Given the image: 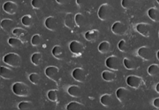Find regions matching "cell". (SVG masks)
<instances>
[{
	"label": "cell",
	"instance_id": "12",
	"mask_svg": "<svg viewBox=\"0 0 159 110\" xmlns=\"http://www.w3.org/2000/svg\"><path fill=\"white\" fill-rule=\"evenodd\" d=\"M72 77L74 79L80 83H83L85 81L86 72L85 70L82 68H75L72 73Z\"/></svg>",
	"mask_w": 159,
	"mask_h": 110
},
{
	"label": "cell",
	"instance_id": "21",
	"mask_svg": "<svg viewBox=\"0 0 159 110\" xmlns=\"http://www.w3.org/2000/svg\"><path fill=\"white\" fill-rule=\"evenodd\" d=\"M64 24L65 25L70 29H73L75 27V16L72 13L67 14L64 18Z\"/></svg>",
	"mask_w": 159,
	"mask_h": 110
},
{
	"label": "cell",
	"instance_id": "44",
	"mask_svg": "<svg viewBox=\"0 0 159 110\" xmlns=\"http://www.w3.org/2000/svg\"><path fill=\"white\" fill-rule=\"evenodd\" d=\"M157 58L158 59V60L159 61V50L157 53Z\"/></svg>",
	"mask_w": 159,
	"mask_h": 110
},
{
	"label": "cell",
	"instance_id": "6",
	"mask_svg": "<svg viewBox=\"0 0 159 110\" xmlns=\"http://www.w3.org/2000/svg\"><path fill=\"white\" fill-rule=\"evenodd\" d=\"M138 56L145 61H151L153 59L154 54L152 49L146 46H142L137 51Z\"/></svg>",
	"mask_w": 159,
	"mask_h": 110
},
{
	"label": "cell",
	"instance_id": "38",
	"mask_svg": "<svg viewBox=\"0 0 159 110\" xmlns=\"http://www.w3.org/2000/svg\"><path fill=\"white\" fill-rule=\"evenodd\" d=\"M134 5V2L133 0H122L121 6L125 9H130Z\"/></svg>",
	"mask_w": 159,
	"mask_h": 110
},
{
	"label": "cell",
	"instance_id": "11",
	"mask_svg": "<svg viewBox=\"0 0 159 110\" xmlns=\"http://www.w3.org/2000/svg\"><path fill=\"white\" fill-rule=\"evenodd\" d=\"M18 9L17 3L12 1H7L3 4V9L5 12L9 15L16 14Z\"/></svg>",
	"mask_w": 159,
	"mask_h": 110
},
{
	"label": "cell",
	"instance_id": "32",
	"mask_svg": "<svg viewBox=\"0 0 159 110\" xmlns=\"http://www.w3.org/2000/svg\"><path fill=\"white\" fill-rule=\"evenodd\" d=\"M21 21L22 25L26 27H31L33 25V19L30 15H26L23 16Z\"/></svg>",
	"mask_w": 159,
	"mask_h": 110
},
{
	"label": "cell",
	"instance_id": "29",
	"mask_svg": "<svg viewBox=\"0 0 159 110\" xmlns=\"http://www.w3.org/2000/svg\"><path fill=\"white\" fill-rule=\"evenodd\" d=\"M8 43L10 46L16 49L21 48L23 45L21 40L18 38H14V37L10 38L8 40Z\"/></svg>",
	"mask_w": 159,
	"mask_h": 110
},
{
	"label": "cell",
	"instance_id": "18",
	"mask_svg": "<svg viewBox=\"0 0 159 110\" xmlns=\"http://www.w3.org/2000/svg\"><path fill=\"white\" fill-rule=\"evenodd\" d=\"M1 76L5 80H11L14 77V71L10 68L5 66L1 67Z\"/></svg>",
	"mask_w": 159,
	"mask_h": 110
},
{
	"label": "cell",
	"instance_id": "45",
	"mask_svg": "<svg viewBox=\"0 0 159 110\" xmlns=\"http://www.w3.org/2000/svg\"><path fill=\"white\" fill-rule=\"evenodd\" d=\"M156 1H157V2L159 4V0H156Z\"/></svg>",
	"mask_w": 159,
	"mask_h": 110
},
{
	"label": "cell",
	"instance_id": "8",
	"mask_svg": "<svg viewBox=\"0 0 159 110\" xmlns=\"http://www.w3.org/2000/svg\"><path fill=\"white\" fill-rule=\"evenodd\" d=\"M112 31L113 34L117 36H123L127 32L128 28L125 23L121 21H116L112 26Z\"/></svg>",
	"mask_w": 159,
	"mask_h": 110
},
{
	"label": "cell",
	"instance_id": "46",
	"mask_svg": "<svg viewBox=\"0 0 159 110\" xmlns=\"http://www.w3.org/2000/svg\"></svg>",
	"mask_w": 159,
	"mask_h": 110
},
{
	"label": "cell",
	"instance_id": "17",
	"mask_svg": "<svg viewBox=\"0 0 159 110\" xmlns=\"http://www.w3.org/2000/svg\"><path fill=\"white\" fill-rule=\"evenodd\" d=\"M76 25L80 28H85L88 25V19L81 13H78L75 16Z\"/></svg>",
	"mask_w": 159,
	"mask_h": 110
},
{
	"label": "cell",
	"instance_id": "13",
	"mask_svg": "<svg viewBox=\"0 0 159 110\" xmlns=\"http://www.w3.org/2000/svg\"><path fill=\"white\" fill-rule=\"evenodd\" d=\"M46 28L51 31H55L58 27V23L57 19L53 16H49L45 21Z\"/></svg>",
	"mask_w": 159,
	"mask_h": 110
},
{
	"label": "cell",
	"instance_id": "3",
	"mask_svg": "<svg viewBox=\"0 0 159 110\" xmlns=\"http://www.w3.org/2000/svg\"><path fill=\"white\" fill-rule=\"evenodd\" d=\"M3 62L11 67L18 68L21 66V58L18 54L11 53L3 57Z\"/></svg>",
	"mask_w": 159,
	"mask_h": 110
},
{
	"label": "cell",
	"instance_id": "22",
	"mask_svg": "<svg viewBox=\"0 0 159 110\" xmlns=\"http://www.w3.org/2000/svg\"><path fill=\"white\" fill-rule=\"evenodd\" d=\"M148 16L152 21L156 23L159 22V10L156 7H151L148 10Z\"/></svg>",
	"mask_w": 159,
	"mask_h": 110
},
{
	"label": "cell",
	"instance_id": "43",
	"mask_svg": "<svg viewBox=\"0 0 159 110\" xmlns=\"http://www.w3.org/2000/svg\"><path fill=\"white\" fill-rule=\"evenodd\" d=\"M155 89H156V92H157L159 94V83H157V85H156V88H155Z\"/></svg>",
	"mask_w": 159,
	"mask_h": 110
},
{
	"label": "cell",
	"instance_id": "28",
	"mask_svg": "<svg viewBox=\"0 0 159 110\" xmlns=\"http://www.w3.org/2000/svg\"><path fill=\"white\" fill-rule=\"evenodd\" d=\"M147 72L151 76L154 77L157 76L159 74V64H151L148 68Z\"/></svg>",
	"mask_w": 159,
	"mask_h": 110
},
{
	"label": "cell",
	"instance_id": "23",
	"mask_svg": "<svg viewBox=\"0 0 159 110\" xmlns=\"http://www.w3.org/2000/svg\"><path fill=\"white\" fill-rule=\"evenodd\" d=\"M102 77L103 79L107 82H112L116 79L117 75L116 73L112 71L106 70L102 72Z\"/></svg>",
	"mask_w": 159,
	"mask_h": 110
},
{
	"label": "cell",
	"instance_id": "1",
	"mask_svg": "<svg viewBox=\"0 0 159 110\" xmlns=\"http://www.w3.org/2000/svg\"><path fill=\"white\" fill-rule=\"evenodd\" d=\"M12 92L17 96L27 97L31 94V88L23 82H17L12 86Z\"/></svg>",
	"mask_w": 159,
	"mask_h": 110
},
{
	"label": "cell",
	"instance_id": "26",
	"mask_svg": "<svg viewBox=\"0 0 159 110\" xmlns=\"http://www.w3.org/2000/svg\"><path fill=\"white\" fill-rule=\"evenodd\" d=\"M95 0H76L77 6L83 9H88L92 7Z\"/></svg>",
	"mask_w": 159,
	"mask_h": 110
},
{
	"label": "cell",
	"instance_id": "27",
	"mask_svg": "<svg viewBox=\"0 0 159 110\" xmlns=\"http://www.w3.org/2000/svg\"><path fill=\"white\" fill-rule=\"evenodd\" d=\"M52 54L55 58L61 59L64 57L63 49L59 45L55 46L52 50Z\"/></svg>",
	"mask_w": 159,
	"mask_h": 110
},
{
	"label": "cell",
	"instance_id": "4",
	"mask_svg": "<svg viewBox=\"0 0 159 110\" xmlns=\"http://www.w3.org/2000/svg\"><path fill=\"white\" fill-rule=\"evenodd\" d=\"M126 84L133 89H138L143 86L144 81L142 77L136 75H130L126 79Z\"/></svg>",
	"mask_w": 159,
	"mask_h": 110
},
{
	"label": "cell",
	"instance_id": "33",
	"mask_svg": "<svg viewBox=\"0 0 159 110\" xmlns=\"http://www.w3.org/2000/svg\"><path fill=\"white\" fill-rule=\"evenodd\" d=\"M33 103L30 101L21 102L18 104V108L21 110H31L33 108Z\"/></svg>",
	"mask_w": 159,
	"mask_h": 110
},
{
	"label": "cell",
	"instance_id": "24",
	"mask_svg": "<svg viewBox=\"0 0 159 110\" xmlns=\"http://www.w3.org/2000/svg\"><path fill=\"white\" fill-rule=\"evenodd\" d=\"M124 65L128 70H134L138 67V63L129 58H125L124 59Z\"/></svg>",
	"mask_w": 159,
	"mask_h": 110
},
{
	"label": "cell",
	"instance_id": "36",
	"mask_svg": "<svg viewBox=\"0 0 159 110\" xmlns=\"http://www.w3.org/2000/svg\"><path fill=\"white\" fill-rule=\"evenodd\" d=\"M32 6L35 9L39 10L43 8L45 5L44 0H32Z\"/></svg>",
	"mask_w": 159,
	"mask_h": 110
},
{
	"label": "cell",
	"instance_id": "30",
	"mask_svg": "<svg viewBox=\"0 0 159 110\" xmlns=\"http://www.w3.org/2000/svg\"><path fill=\"white\" fill-rule=\"evenodd\" d=\"M85 106L82 103L77 102H72L68 104L67 106V110H81L85 109Z\"/></svg>",
	"mask_w": 159,
	"mask_h": 110
},
{
	"label": "cell",
	"instance_id": "39",
	"mask_svg": "<svg viewBox=\"0 0 159 110\" xmlns=\"http://www.w3.org/2000/svg\"><path fill=\"white\" fill-rule=\"evenodd\" d=\"M27 33L26 30L22 28H14L12 31V34L16 36H23Z\"/></svg>",
	"mask_w": 159,
	"mask_h": 110
},
{
	"label": "cell",
	"instance_id": "19",
	"mask_svg": "<svg viewBox=\"0 0 159 110\" xmlns=\"http://www.w3.org/2000/svg\"><path fill=\"white\" fill-rule=\"evenodd\" d=\"M15 22L11 19H4L1 22V27L3 31L9 32L15 27Z\"/></svg>",
	"mask_w": 159,
	"mask_h": 110
},
{
	"label": "cell",
	"instance_id": "40",
	"mask_svg": "<svg viewBox=\"0 0 159 110\" xmlns=\"http://www.w3.org/2000/svg\"><path fill=\"white\" fill-rule=\"evenodd\" d=\"M118 48L120 51L122 53H126L128 51V45L127 43L125 40H121L118 44Z\"/></svg>",
	"mask_w": 159,
	"mask_h": 110
},
{
	"label": "cell",
	"instance_id": "37",
	"mask_svg": "<svg viewBox=\"0 0 159 110\" xmlns=\"http://www.w3.org/2000/svg\"><path fill=\"white\" fill-rule=\"evenodd\" d=\"M42 42V38L39 34H34L31 40V44L34 46H39Z\"/></svg>",
	"mask_w": 159,
	"mask_h": 110
},
{
	"label": "cell",
	"instance_id": "7",
	"mask_svg": "<svg viewBox=\"0 0 159 110\" xmlns=\"http://www.w3.org/2000/svg\"><path fill=\"white\" fill-rule=\"evenodd\" d=\"M106 66L111 70L115 71H119L121 68L120 59L115 55H112L106 59Z\"/></svg>",
	"mask_w": 159,
	"mask_h": 110
},
{
	"label": "cell",
	"instance_id": "41",
	"mask_svg": "<svg viewBox=\"0 0 159 110\" xmlns=\"http://www.w3.org/2000/svg\"><path fill=\"white\" fill-rule=\"evenodd\" d=\"M56 1L61 5H66L70 3L71 0H56Z\"/></svg>",
	"mask_w": 159,
	"mask_h": 110
},
{
	"label": "cell",
	"instance_id": "35",
	"mask_svg": "<svg viewBox=\"0 0 159 110\" xmlns=\"http://www.w3.org/2000/svg\"><path fill=\"white\" fill-rule=\"evenodd\" d=\"M47 95L50 101L56 102L58 98V92L56 90H51L48 92Z\"/></svg>",
	"mask_w": 159,
	"mask_h": 110
},
{
	"label": "cell",
	"instance_id": "2",
	"mask_svg": "<svg viewBox=\"0 0 159 110\" xmlns=\"http://www.w3.org/2000/svg\"><path fill=\"white\" fill-rule=\"evenodd\" d=\"M113 10L112 7L109 3L102 4L98 10V16L102 21H107L113 16Z\"/></svg>",
	"mask_w": 159,
	"mask_h": 110
},
{
	"label": "cell",
	"instance_id": "25",
	"mask_svg": "<svg viewBox=\"0 0 159 110\" xmlns=\"http://www.w3.org/2000/svg\"><path fill=\"white\" fill-rule=\"evenodd\" d=\"M111 49V45L110 43L107 41H104L99 45L98 50L101 54H107L110 52Z\"/></svg>",
	"mask_w": 159,
	"mask_h": 110
},
{
	"label": "cell",
	"instance_id": "42",
	"mask_svg": "<svg viewBox=\"0 0 159 110\" xmlns=\"http://www.w3.org/2000/svg\"><path fill=\"white\" fill-rule=\"evenodd\" d=\"M153 106L155 107L157 109L159 110V97L157 98L153 101Z\"/></svg>",
	"mask_w": 159,
	"mask_h": 110
},
{
	"label": "cell",
	"instance_id": "16",
	"mask_svg": "<svg viewBox=\"0 0 159 110\" xmlns=\"http://www.w3.org/2000/svg\"><path fill=\"white\" fill-rule=\"evenodd\" d=\"M99 32L97 30H93L86 32L85 38L89 42L94 43L98 40L99 37Z\"/></svg>",
	"mask_w": 159,
	"mask_h": 110
},
{
	"label": "cell",
	"instance_id": "34",
	"mask_svg": "<svg viewBox=\"0 0 159 110\" xmlns=\"http://www.w3.org/2000/svg\"><path fill=\"white\" fill-rule=\"evenodd\" d=\"M29 79L34 85H38L41 81V76L39 73H32L29 76Z\"/></svg>",
	"mask_w": 159,
	"mask_h": 110
},
{
	"label": "cell",
	"instance_id": "15",
	"mask_svg": "<svg viewBox=\"0 0 159 110\" xmlns=\"http://www.w3.org/2000/svg\"><path fill=\"white\" fill-rule=\"evenodd\" d=\"M101 104L106 107H110L114 103V98L111 94H105L100 98Z\"/></svg>",
	"mask_w": 159,
	"mask_h": 110
},
{
	"label": "cell",
	"instance_id": "5",
	"mask_svg": "<svg viewBox=\"0 0 159 110\" xmlns=\"http://www.w3.org/2000/svg\"><path fill=\"white\" fill-rule=\"evenodd\" d=\"M136 31L142 36L148 37L152 33V27L148 23H139L136 25Z\"/></svg>",
	"mask_w": 159,
	"mask_h": 110
},
{
	"label": "cell",
	"instance_id": "9",
	"mask_svg": "<svg viewBox=\"0 0 159 110\" xmlns=\"http://www.w3.org/2000/svg\"><path fill=\"white\" fill-rule=\"evenodd\" d=\"M130 94V91L124 87L119 88L116 92L117 98L121 103H125L128 101Z\"/></svg>",
	"mask_w": 159,
	"mask_h": 110
},
{
	"label": "cell",
	"instance_id": "10",
	"mask_svg": "<svg viewBox=\"0 0 159 110\" xmlns=\"http://www.w3.org/2000/svg\"><path fill=\"white\" fill-rule=\"evenodd\" d=\"M70 52L74 54L79 55H81L84 53L85 48L83 43L80 42L79 41L75 40L70 43Z\"/></svg>",
	"mask_w": 159,
	"mask_h": 110
},
{
	"label": "cell",
	"instance_id": "14",
	"mask_svg": "<svg viewBox=\"0 0 159 110\" xmlns=\"http://www.w3.org/2000/svg\"><path fill=\"white\" fill-rule=\"evenodd\" d=\"M59 70L55 66H50L46 68L45 75L50 79L55 80L58 76Z\"/></svg>",
	"mask_w": 159,
	"mask_h": 110
},
{
	"label": "cell",
	"instance_id": "20",
	"mask_svg": "<svg viewBox=\"0 0 159 110\" xmlns=\"http://www.w3.org/2000/svg\"><path fill=\"white\" fill-rule=\"evenodd\" d=\"M68 93L74 98H80L82 95L81 88L77 85H72L68 89Z\"/></svg>",
	"mask_w": 159,
	"mask_h": 110
},
{
	"label": "cell",
	"instance_id": "31",
	"mask_svg": "<svg viewBox=\"0 0 159 110\" xmlns=\"http://www.w3.org/2000/svg\"><path fill=\"white\" fill-rule=\"evenodd\" d=\"M42 59H43V56L40 53H34V54L32 55V57H31L32 63L36 66H38L41 64V63L42 62Z\"/></svg>",
	"mask_w": 159,
	"mask_h": 110
}]
</instances>
